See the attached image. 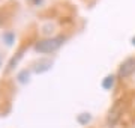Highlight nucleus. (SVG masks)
Segmentation results:
<instances>
[{
	"label": "nucleus",
	"mask_w": 135,
	"mask_h": 128,
	"mask_svg": "<svg viewBox=\"0 0 135 128\" xmlns=\"http://www.w3.org/2000/svg\"><path fill=\"white\" fill-rule=\"evenodd\" d=\"M65 44V36H50V38H45V39H41L35 44V50L38 53L42 54H50L57 51L62 45Z\"/></svg>",
	"instance_id": "1"
},
{
	"label": "nucleus",
	"mask_w": 135,
	"mask_h": 128,
	"mask_svg": "<svg viewBox=\"0 0 135 128\" xmlns=\"http://www.w3.org/2000/svg\"><path fill=\"white\" fill-rule=\"evenodd\" d=\"M135 72V57H128L126 60L122 62V65L119 66V72L117 75L120 79H128Z\"/></svg>",
	"instance_id": "2"
},
{
	"label": "nucleus",
	"mask_w": 135,
	"mask_h": 128,
	"mask_svg": "<svg viewBox=\"0 0 135 128\" xmlns=\"http://www.w3.org/2000/svg\"><path fill=\"white\" fill-rule=\"evenodd\" d=\"M120 113H122L120 106L116 104V106L110 110V113H108V119H107V122H108L110 127H114V125H116V122L119 121V118H120Z\"/></svg>",
	"instance_id": "3"
},
{
	"label": "nucleus",
	"mask_w": 135,
	"mask_h": 128,
	"mask_svg": "<svg viewBox=\"0 0 135 128\" xmlns=\"http://www.w3.org/2000/svg\"><path fill=\"white\" fill-rule=\"evenodd\" d=\"M51 65H53V62H51L50 59H41L39 62L35 63L33 71L38 72V74H42V72H45V71H48V69L51 68Z\"/></svg>",
	"instance_id": "4"
},
{
	"label": "nucleus",
	"mask_w": 135,
	"mask_h": 128,
	"mask_svg": "<svg viewBox=\"0 0 135 128\" xmlns=\"http://www.w3.org/2000/svg\"><path fill=\"white\" fill-rule=\"evenodd\" d=\"M114 83H116V77H114V75H107L105 79L102 80L101 86L105 89V90H110V89L114 86Z\"/></svg>",
	"instance_id": "5"
},
{
	"label": "nucleus",
	"mask_w": 135,
	"mask_h": 128,
	"mask_svg": "<svg viewBox=\"0 0 135 128\" xmlns=\"http://www.w3.org/2000/svg\"><path fill=\"white\" fill-rule=\"evenodd\" d=\"M77 121L81 124V125H86V124H89L90 121H92V116H90L89 113H81V115L77 118Z\"/></svg>",
	"instance_id": "6"
},
{
	"label": "nucleus",
	"mask_w": 135,
	"mask_h": 128,
	"mask_svg": "<svg viewBox=\"0 0 135 128\" xmlns=\"http://www.w3.org/2000/svg\"><path fill=\"white\" fill-rule=\"evenodd\" d=\"M18 81L20 83H26V81H29V71H27V69H23V71L18 74Z\"/></svg>",
	"instance_id": "7"
},
{
	"label": "nucleus",
	"mask_w": 135,
	"mask_h": 128,
	"mask_svg": "<svg viewBox=\"0 0 135 128\" xmlns=\"http://www.w3.org/2000/svg\"><path fill=\"white\" fill-rule=\"evenodd\" d=\"M14 38H15L14 33H3V39L6 41V44L8 45H11L12 42H14Z\"/></svg>",
	"instance_id": "8"
},
{
	"label": "nucleus",
	"mask_w": 135,
	"mask_h": 128,
	"mask_svg": "<svg viewBox=\"0 0 135 128\" xmlns=\"http://www.w3.org/2000/svg\"><path fill=\"white\" fill-rule=\"evenodd\" d=\"M0 68H2V54H0Z\"/></svg>",
	"instance_id": "9"
},
{
	"label": "nucleus",
	"mask_w": 135,
	"mask_h": 128,
	"mask_svg": "<svg viewBox=\"0 0 135 128\" xmlns=\"http://www.w3.org/2000/svg\"><path fill=\"white\" fill-rule=\"evenodd\" d=\"M132 44H134V45H135V38H134V39H132Z\"/></svg>",
	"instance_id": "10"
},
{
	"label": "nucleus",
	"mask_w": 135,
	"mask_h": 128,
	"mask_svg": "<svg viewBox=\"0 0 135 128\" xmlns=\"http://www.w3.org/2000/svg\"><path fill=\"white\" fill-rule=\"evenodd\" d=\"M33 2H35V3H38V2H39V0H33Z\"/></svg>",
	"instance_id": "11"
},
{
	"label": "nucleus",
	"mask_w": 135,
	"mask_h": 128,
	"mask_svg": "<svg viewBox=\"0 0 135 128\" xmlns=\"http://www.w3.org/2000/svg\"><path fill=\"white\" fill-rule=\"evenodd\" d=\"M134 128H135V127H134Z\"/></svg>",
	"instance_id": "12"
}]
</instances>
